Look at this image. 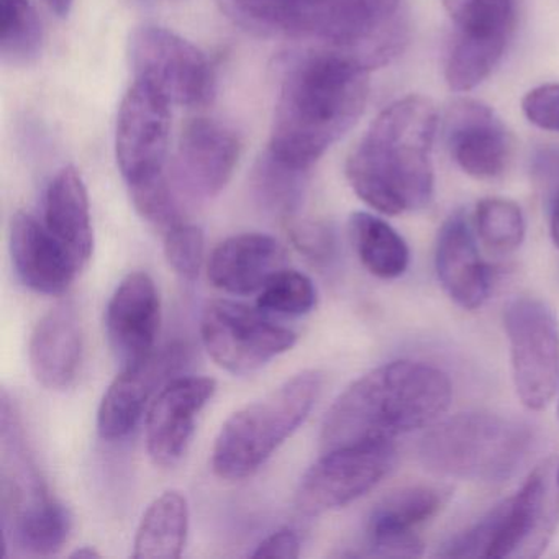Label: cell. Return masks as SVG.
<instances>
[{"label": "cell", "mask_w": 559, "mask_h": 559, "mask_svg": "<svg viewBox=\"0 0 559 559\" xmlns=\"http://www.w3.org/2000/svg\"><path fill=\"white\" fill-rule=\"evenodd\" d=\"M474 225L483 243L496 253H513L525 238L526 225L522 209L509 199H483L476 205Z\"/></svg>", "instance_id": "obj_29"}, {"label": "cell", "mask_w": 559, "mask_h": 559, "mask_svg": "<svg viewBox=\"0 0 559 559\" xmlns=\"http://www.w3.org/2000/svg\"><path fill=\"white\" fill-rule=\"evenodd\" d=\"M35 379L50 391H64L76 381L83 359V330L76 310L55 307L37 323L28 348Z\"/></svg>", "instance_id": "obj_23"}, {"label": "cell", "mask_w": 559, "mask_h": 559, "mask_svg": "<svg viewBox=\"0 0 559 559\" xmlns=\"http://www.w3.org/2000/svg\"><path fill=\"white\" fill-rule=\"evenodd\" d=\"M395 460L394 441L323 451L300 479L296 507L312 516L342 509L374 489L391 473Z\"/></svg>", "instance_id": "obj_10"}, {"label": "cell", "mask_w": 559, "mask_h": 559, "mask_svg": "<svg viewBox=\"0 0 559 559\" xmlns=\"http://www.w3.org/2000/svg\"><path fill=\"white\" fill-rule=\"evenodd\" d=\"M450 497V487L435 484H417L389 493L372 509L366 525L372 555L388 558L424 555L418 530L444 509Z\"/></svg>", "instance_id": "obj_15"}, {"label": "cell", "mask_w": 559, "mask_h": 559, "mask_svg": "<svg viewBox=\"0 0 559 559\" xmlns=\"http://www.w3.org/2000/svg\"><path fill=\"white\" fill-rule=\"evenodd\" d=\"M11 254L22 283L47 296L67 293L83 270L47 225L25 212L12 217Z\"/></svg>", "instance_id": "obj_21"}, {"label": "cell", "mask_w": 559, "mask_h": 559, "mask_svg": "<svg viewBox=\"0 0 559 559\" xmlns=\"http://www.w3.org/2000/svg\"><path fill=\"white\" fill-rule=\"evenodd\" d=\"M2 515L5 538L21 551L50 556L60 551L71 532V515L48 493L28 461L2 474Z\"/></svg>", "instance_id": "obj_12"}, {"label": "cell", "mask_w": 559, "mask_h": 559, "mask_svg": "<svg viewBox=\"0 0 559 559\" xmlns=\"http://www.w3.org/2000/svg\"><path fill=\"white\" fill-rule=\"evenodd\" d=\"M522 110L533 126L559 133V84H543L530 91L523 97Z\"/></svg>", "instance_id": "obj_34"}, {"label": "cell", "mask_w": 559, "mask_h": 559, "mask_svg": "<svg viewBox=\"0 0 559 559\" xmlns=\"http://www.w3.org/2000/svg\"><path fill=\"white\" fill-rule=\"evenodd\" d=\"M45 225L76 258L81 267L90 263L94 251L90 198L83 178L73 166L61 169L48 186L45 198Z\"/></svg>", "instance_id": "obj_24"}, {"label": "cell", "mask_w": 559, "mask_h": 559, "mask_svg": "<svg viewBox=\"0 0 559 559\" xmlns=\"http://www.w3.org/2000/svg\"><path fill=\"white\" fill-rule=\"evenodd\" d=\"M556 483H558V487H559V464H558V467H556Z\"/></svg>", "instance_id": "obj_40"}, {"label": "cell", "mask_w": 559, "mask_h": 559, "mask_svg": "<svg viewBox=\"0 0 559 559\" xmlns=\"http://www.w3.org/2000/svg\"><path fill=\"white\" fill-rule=\"evenodd\" d=\"M188 359V349L179 343L155 349L135 365L122 368L104 394L97 414V430L104 440H120L145 415L146 407L159 388L168 384L173 376Z\"/></svg>", "instance_id": "obj_14"}, {"label": "cell", "mask_w": 559, "mask_h": 559, "mask_svg": "<svg viewBox=\"0 0 559 559\" xmlns=\"http://www.w3.org/2000/svg\"><path fill=\"white\" fill-rule=\"evenodd\" d=\"M159 323L162 299L155 281L143 271L130 273L110 297L106 312L107 340L122 368L155 352Z\"/></svg>", "instance_id": "obj_18"}, {"label": "cell", "mask_w": 559, "mask_h": 559, "mask_svg": "<svg viewBox=\"0 0 559 559\" xmlns=\"http://www.w3.org/2000/svg\"><path fill=\"white\" fill-rule=\"evenodd\" d=\"M513 385L528 411L548 407L559 381V323L538 297L516 296L503 310Z\"/></svg>", "instance_id": "obj_6"}, {"label": "cell", "mask_w": 559, "mask_h": 559, "mask_svg": "<svg viewBox=\"0 0 559 559\" xmlns=\"http://www.w3.org/2000/svg\"><path fill=\"white\" fill-rule=\"evenodd\" d=\"M290 241L313 264H329L336 257V235L323 222L287 218Z\"/></svg>", "instance_id": "obj_33"}, {"label": "cell", "mask_w": 559, "mask_h": 559, "mask_svg": "<svg viewBox=\"0 0 559 559\" xmlns=\"http://www.w3.org/2000/svg\"><path fill=\"white\" fill-rule=\"evenodd\" d=\"M173 104L155 87L135 81L120 104L116 155L129 188L165 176Z\"/></svg>", "instance_id": "obj_11"}, {"label": "cell", "mask_w": 559, "mask_h": 559, "mask_svg": "<svg viewBox=\"0 0 559 559\" xmlns=\"http://www.w3.org/2000/svg\"><path fill=\"white\" fill-rule=\"evenodd\" d=\"M300 556L299 535L293 528H281L271 533L257 546L253 558L296 559Z\"/></svg>", "instance_id": "obj_35"}, {"label": "cell", "mask_w": 559, "mask_h": 559, "mask_svg": "<svg viewBox=\"0 0 559 559\" xmlns=\"http://www.w3.org/2000/svg\"><path fill=\"white\" fill-rule=\"evenodd\" d=\"M549 234L552 243L559 250V191L552 192L549 201Z\"/></svg>", "instance_id": "obj_37"}, {"label": "cell", "mask_w": 559, "mask_h": 559, "mask_svg": "<svg viewBox=\"0 0 559 559\" xmlns=\"http://www.w3.org/2000/svg\"><path fill=\"white\" fill-rule=\"evenodd\" d=\"M100 552L97 551L93 546H83V548L76 549V551L71 555V558H81V559H93L100 558Z\"/></svg>", "instance_id": "obj_39"}, {"label": "cell", "mask_w": 559, "mask_h": 559, "mask_svg": "<svg viewBox=\"0 0 559 559\" xmlns=\"http://www.w3.org/2000/svg\"><path fill=\"white\" fill-rule=\"evenodd\" d=\"M44 48V27L31 0H0V53L5 63H34Z\"/></svg>", "instance_id": "obj_27"}, {"label": "cell", "mask_w": 559, "mask_h": 559, "mask_svg": "<svg viewBox=\"0 0 559 559\" xmlns=\"http://www.w3.org/2000/svg\"><path fill=\"white\" fill-rule=\"evenodd\" d=\"M133 204L136 212L150 224L165 234L169 228L182 222L179 215L178 204L173 195L171 186H169L166 176L146 182V185L130 188Z\"/></svg>", "instance_id": "obj_32"}, {"label": "cell", "mask_w": 559, "mask_h": 559, "mask_svg": "<svg viewBox=\"0 0 559 559\" xmlns=\"http://www.w3.org/2000/svg\"><path fill=\"white\" fill-rule=\"evenodd\" d=\"M189 532V506L185 493L166 490L146 509L135 536L136 559H178Z\"/></svg>", "instance_id": "obj_25"}, {"label": "cell", "mask_w": 559, "mask_h": 559, "mask_svg": "<svg viewBox=\"0 0 559 559\" xmlns=\"http://www.w3.org/2000/svg\"><path fill=\"white\" fill-rule=\"evenodd\" d=\"M437 129V109L425 97L408 96L385 107L346 162L356 195L391 217L427 207L435 191Z\"/></svg>", "instance_id": "obj_2"}, {"label": "cell", "mask_w": 559, "mask_h": 559, "mask_svg": "<svg viewBox=\"0 0 559 559\" xmlns=\"http://www.w3.org/2000/svg\"><path fill=\"white\" fill-rule=\"evenodd\" d=\"M349 238L362 266L379 280H397L407 271L411 250L388 222L368 212H355L348 222Z\"/></svg>", "instance_id": "obj_26"}, {"label": "cell", "mask_w": 559, "mask_h": 559, "mask_svg": "<svg viewBox=\"0 0 559 559\" xmlns=\"http://www.w3.org/2000/svg\"><path fill=\"white\" fill-rule=\"evenodd\" d=\"M456 27L444 67L454 93H467L490 76L506 55L516 21V0H443Z\"/></svg>", "instance_id": "obj_7"}, {"label": "cell", "mask_w": 559, "mask_h": 559, "mask_svg": "<svg viewBox=\"0 0 559 559\" xmlns=\"http://www.w3.org/2000/svg\"><path fill=\"white\" fill-rule=\"evenodd\" d=\"M444 133L461 171L476 179L502 175L510 158V136L489 106L473 99L451 104Z\"/></svg>", "instance_id": "obj_19"}, {"label": "cell", "mask_w": 559, "mask_h": 559, "mask_svg": "<svg viewBox=\"0 0 559 559\" xmlns=\"http://www.w3.org/2000/svg\"><path fill=\"white\" fill-rule=\"evenodd\" d=\"M451 381L421 361L385 362L356 379L326 412L322 451L349 444L394 441L435 424L450 407Z\"/></svg>", "instance_id": "obj_3"}, {"label": "cell", "mask_w": 559, "mask_h": 559, "mask_svg": "<svg viewBox=\"0 0 559 559\" xmlns=\"http://www.w3.org/2000/svg\"><path fill=\"white\" fill-rule=\"evenodd\" d=\"M135 81L158 90L171 104L201 107L215 93V71L209 58L191 41L168 28L145 25L129 44Z\"/></svg>", "instance_id": "obj_8"}, {"label": "cell", "mask_w": 559, "mask_h": 559, "mask_svg": "<svg viewBox=\"0 0 559 559\" xmlns=\"http://www.w3.org/2000/svg\"><path fill=\"white\" fill-rule=\"evenodd\" d=\"M503 522L492 558H538L559 523V487L549 461L536 466L503 500Z\"/></svg>", "instance_id": "obj_13"}, {"label": "cell", "mask_w": 559, "mask_h": 559, "mask_svg": "<svg viewBox=\"0 0 559 559\" xmlns=\"http://www.w3.org/2000/svg\"><path fill=\"white\" fill-rule=\"evenodd\" d=\"M369 73L355 58L332 48L287 58L267 150L309 171L365 112Z\"/></svg>", "instance_id": "obj_1"}, {"label": "cell", "mask_w": 559, "mask_h": 559, "mask_svg": "<svg viewBox=\"0 0 559 559\" xmlns=\"http://www.w3.org/2000/svg\"><path fill=\"white\" fill-rule=\"evenodd\" d=\"M241 145L234 130L212 119H194L179 136L175 179L194 198L221 194L234 176Z\"/></svg>", "instance_id": "obj_17"}, {"label": "cell", "mask_w": 559, "mask_h": 559, "mask_svg": "<svg viewBox=\"0 0 559 559\" xmlns=\"http://www.w3.org/2000/svg\"><path fill=\"white\" fill-rule=\"evenodd\" d=\"M48 8L58 17L64 19L70 15L71 9H73L74 0H45Z\"/></svg>", "instance_id": "obj_38"}, {"label": "cell", "mask_w": 559, "mask_h": 559, "mask_svg": "<svg viewBox=\"0 0 559 559\" xmlns=\"http://www.w3.org/2000/svg\"><path fill=\"white\" fill-rule=\"evenodd\" d=\"M322 372L302 371L260 401L235 412L221 428L212 469L225 480L253 476L309 417L323 388Z\"/></svg>", "instance_id": "obj_5"}, {"label": "cell", "mask_w": 559, "mask_h": 559, "mask_svg": "<svg viewBox=\"0 0 559 559\" xmlns=\"http://www.w3.org/2000/svg\"><path fill=\"white\" fill-rule=\"evenodd\" d=\"M201 336L209 356L231 374H250L289 352L297 335L258 307L235 300H212L201 319Z\"/></svg>", "instance_id": "obj_9"}, {"label": "cell", "mask_w": 559, "mask_h": 559, "mask_svg": "<svg viewBox=\"0 0 559 559\" xmlns=\"http://www.w3.org/2000/svg\"><path fill=\"white\" fill-rule=\"evenodd\" d=\"M286 264V250L276 238L264 234H241L215 247L209 258L207 276L217 289L235 296H248L263 289Z\"/></svg>", "instance_id": "obj_22"}, {"label": "cell", "mask_w": 559, "mask_h": 559, "mask_svg": "<svg viewBox=\"0 0 559 559\" xmlns=\"http://www.w3.org/2000/svg\"><path fill=\"white\" fill-rule=\"evenodd\" d=\"M532 176L549 195L559 191V148H542L532 159Z\"/></svg>", "instance_id": "obj_36"}, {"label": "cell", "mask_w": 559, "mask_h": 559, "mask_svg": "<svg viewBox=\"0 0 559 559\" xmlns=\"http://www.w3.org/2000/svg\"><path fill=\"white\" fill-rule=\"evenodd\" d=\"M538 443L523 418L496 412H463L427 431L418 447L425 469L437 476L499 484L515 476Z\"/></svg>", "instance_id": "obj_4"}, {"label": "cell", "mask_w": 559, "mask_h": 559, "mask_svg": "<svg viewBox=\"0 0 559 559\" xmlns=\"http://www.w3.org/2000/svg\"><path fill=\"white\" fill-rule=\"evenodd\" d=\"M435 271L444 293L461 309L477 310L489 299L492 273L480 257L464 212H454L441 225L435 247Z\"/></svg>", "instance_id": "obj_20"}, {"label": "cell", "mask_w": 559, "mask_h": 559, "mask_svg": "<svg viewBox=\"0 0 559 559\" xmlns=\"http://www.w3.org/2000/svg\"><path fill=\"white\" fill-rule=\"evenodd\" d=\"M306 176V169L294 168L266 150L254 166V192L264 207L283 215L287 221L302 202Z\"/></svg>", "instance_id": "obj_28"}, {"label": "cell", "mask_w": 559, "mask_h": 559, "mask_svg": "<svg viewBox=\"0 0 559 559\" xmlns=\"http://www.w3.org/2000/svg\"><path fill=\"white\" fill-rule=\"evenodd\" d=\"M217 391V382L182 376L163 385L146 414V450L156 466L173 467L182 460L202 408Z\"/></svg>", "instance_id": "obj_16"}, {"label": "cell", "mask_w": 559, "mask_h": 559, "mask_svg": "<svg viewBox=\"0 0 559 559\" xmlns=\"http://www.w3.org/2000/svg\"><path fill=\"white\" fill-rule=\"evenodd\" d=\"M257 304L266 313L306 316L316 307L317 290L306 274L284 267L260 290Z\"/></svg>", "instance_id": "obj_30"}, {"label": "cell", "mask_w": 559, "mask_h": 559, "mask_svg": "<svg viewBox=\"0 0 559 559\" xmlns=\"http://www.w3.org/2000/svg\"><path fill=\"white\" fill-rule=\"evenodd\" d=\"M204 231L179 222L165 231V257L176 274L186 281L198 280L204 263Z\"/></svg>", "instance_id": "obj_31"}]
</instances>
